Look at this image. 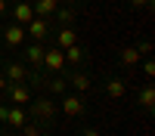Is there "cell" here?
I'll list each match as a JSON object with an SVG mask.
<instances>
[{
	"mask_svg": "<svg viewBox=\"0 0 155 136\" xmlns=\"http://www.w3.org/2000/svg\"><path fill=\"white\" fill-rule=\"evenodd\" d=\"M31 6H34V16L53 19V12L59 9V0H31Z\"/></svg>",
	"mask_w": 155,
	"mask_h": 136,
	"instance_id": "17",
	"label": "cell"
},
{
	"mask_svg": "<svg viewBox=\"0 0 155 136\" xmlns=\"http://www.w3.org/2000/svg\"><path fill=\"white\" fill-rule=\"evenodd\" d=\"M25 111H28V118L37 121L44 127V124H53L56 115H59V102L53 96H31V102L25 105Z\"/></svg>",
	"mask_w": 155,
	"mask_h": 136,
	"instance_id": "1",
	"label": "cell"
},
{
	"mask_svg": "<svg viewBox=\"0 0 155 136\" xmlns=\"http://www.w3.org/2000/svg\"><path fill=\"white\" fill-rule=\"evenodd\" d=\"M25 121H28V111H25L22 105H9L6 102V111H3V121H0V124H3L6 130H19Z\"/></svg>",
	"mask_w": 155,
	"mask_h": 136,
	"instance_id": "12",
	"label": "cell"
},
{
	"mask_svg": "<svg viewBox=\"0 0 155 136\" xmlns=\"http://www.w3.org/2000/svg\"><path fill=\"white\" fill-rule=\"evenodd\" d=\"M37 136H53V133H50V130H44V127H41V130H37Z\"/></svg>",
	"mask_w": 155,
	"mask_h": 136,
	"instance_id": "27",
	"label": "cell"
},
{
	"mask_svg": "<svg viewBox=\"0 0 155 136\" xmlns=\"http://www.w3.org/2000/svg\"><path fill=\"white\" fill-rule=\"evenodd\" d=\"M59 111H62L65 118H84V115H87L84 96H81V93H62V96H59Z\"/></svg>",
	"mask_w": 155,
	"mask_h": 136,
	"instance_id": "3",
	"label": "cell"
},
{
	"mask_svg": "<svg viewBox=\"0 0 155 136\" xmlns=\"http://www.w3.org/2000/svg\"><path fill=\"white\" fill-rule=\"evenodd\" d=\"M0 62H3V56H0Z\"/></svg>",
	"mask_w": 155,
	"mask_h": 136,
	"instance_id": "29",
	"label": "cell"
},
{
	"mask_svg": "<svg viewBox=\"0 0 155 136\" xmlns=\"http://www.w3.org/2000/svg\"><path fill=\"white\" fill-rule=\"evenodd\" d=\"M25 25H19V22H9L6 28H0V40H3V46H9V49H19L22 43H25Z\"/></svg>",
	"mask_w": 155,
	"mask_h": 136,
	"instance_id": "7",
	"label": "cell"
},
{
	"mask_svg": "<svg viewBox=\"0 0 155 136\" xmlns=\"http://www.w3.org/2000/svg\"><path fill=\"white\" fill-rule=\"evenodd\" d=\"M31 87L28 84H25V81H19V84H6V90H3V96H0V99H3V102H9V105H28L31 102Z\"/></svg>",
	"mask_w": 155,
	"mask_h": 136,
	"instance_id": "2",
	"label": "cell"
},
{
	"mask_svg": "<svg viewBox=\"0 0 155 136\" xmlns=\"http://www.w3.org/2000/svg\"><path fill=\"white\" fill-rule=\"evenodd\" d=\"M25 34L31 37V40H50V34H53V19H44V16H34L28 25H25Z\"/></svg>",
	"mask_w": 155,
	"mask_h": 136,
	"instance_id": "6",
	"label": "cell"
},
{
	"mask_svg": "<svg viewBox=\"0 0 155 136\" xmlns=\"http://www.w3.org/2000/svg\"><path fill=\"white\" fill-rule=\"evenodd\" d=\"M50 37H53V46H59V49H65V46L78 43V31H74V25H56Z\"/></svg>",
	"mask_w": 155,
	"mask_h": 136,
	"instance_id": "13",
	"label": "cell"
},
{
	"mask_svg": "<svg viewBox=\"0 0 155 136\" xmlns=\"http://www.w3.org/2000/svg\"><path fill=\"white\" fill-rule=\"evenodd\" d=\"M0 136H9V133H6V127H3V124H0Z\"/></svg>",
	"mask_w": 155,
	"mask_h": 136,
	"instance_id": "28",
	"label": "cell"
},
{
	"mask_svg": "<svg viewBox=\"0 0 155 136\" xmlns=\"http://www.w3.org/2000/svg\"><path fill=\"white\" fill-rule=\"evenodd\" d=\"M9 3H12V0H0V16H6V12H9Z\"/></svg>",
	"mask_w": 155,
	"mask_h": 136,
	"instance_id": "24",
	"label": "cell"
},
{
	"mask_svg": "<svg viewBox=\"0 0 155 136\" xmlns=\"http://www.w3.org/2000/svg\"><path fill=\"white\" fill-rule=\"evenodd\" d=\"M19 49H22V62H25L28 68H34V71H44V49H47V46H44L41 40L22 43Z\"/></svg>",
	"mask_w": 155,
	"mask_h": 136,
	"instance_id": "4",
	"label": "cell"
},
{
	"mask_svg": "<svg viewBox=\"0 0 155 136\" xmlns=\"http://www.w3.org/2000/svg\"><path fill=\"white\" fill-rule=\"evenodd\" d=\"M140 59H143V56H140V49H137L134 43H130V46H124L121 53H118V62H121L124 68H137V62H140Z\"/></svg>",
	"mask_w": 155,
	"mask_h": 136,
	"instance_id": "18",
	"label": "cell"
},
{
	"mask_svg": "<svg viewBox=\"0 0 155 136\" xmlns=\"http://www.w3.org/2000/svg\"><path fill=\"white\" fill-rule=\"evenodd\" d=\"M6 16H9L12 22H19V25H28V22L34 19V6H31V0H12Z\"/></svg>",
	"mask_w": 155,
	"mask_h": 136,
	"instance_id": "10",
	"label": "cell"
},
{
	"mask_svg": "<svg viewBox=\"0 0 155 136\" xmlns=\"http://www.w3.org/2000/svg\"><path fill=\"white\" fill-rule=\"evenodd\" d=\"M78 136H102V133H99L96 127H84V130H81V133H78Z\"/></svg>",
	"mask_w": 155,
	"mask_h": 136,
	"instance_id": "23",
	"label": "cell"
},
{
	"mask_svg": "<svg viewBox=\"0 0 155 136\" xmlns=\"http://www.w3.org/2000/svg\"><path fill=\"white\" fill-rule=\"evenodd\" d=\"M137 49H140V56H152V40H140V43H134Z\"/></svg>",
	"mask_w": 155,
	"mask_h": 136,
	"instance_id": "21",
	"label": "cell"
},
{
	"mask_svg": "<svg viewBox=\"0 0 155 136\" xmlns=\"http://www.w3.org/2000/svg\"><path fill=\"white\" fill-rule=\"evenodd\" d=\"M16 136H19V133H16Z\"/></svg>",
	"mask_w": 155,
	"mask_h": 136,
	"instance_id": "30",
	"label": "cell"
},
{
	"mask_svg": "<svg viewBox=\"0 0 155 136\" xmlns=\"http://www.w3.org/2000/svg\"><path fill=\"white\" fill-rule=\"evenodd\" d=\"M65 81H68V87H71V90L74 93H81V96H87L90 90H93V74H90V71H84V68H68L65 71Z\"/></svg>",
	"mask_w": 155,
	"mask_h": 136,
	"instance_id": "5",
	"label": "cell"
},
{
	"mask_svg": "<svg viewBox=\"0 0 155 136\" xmlns=\"http://www.w3.org/2000/svg\"><path fill=\"white\" fill-rule=\"evenodd\" d=\"M102 90H106L109 99H124L127 96V77H121V74H109L106 84H102Z\"/></svg>",
	"mask_w": 155,
	"mask_h": 136,
	"instance_id": "14",
	"label": "cell"
},
{
	"mask_svg": "<svg viewBox=\"0 0 155 136\" xmlns=\"http://www.w3.org/2000/svg\"><path fill=\"white\" fill-rule=\"evenodd\" d=\"M65 56H62V49L59 46H47L44 49V71L47 74H59V71H65Z\"/></svg>",
	"mask_w": 155,
	"mask_h": 136,
	"instance_id": "9",
	"label": "cell"
},
{
	"mask_svg": "<svg viewBox=\"0 0 155 136\" xmlns=\"http://www.w3.org/2000/svg\"><path fill=\"white\" fill-rule=\"evenodd\" d=\"M127 3H130V9H149L152 0H127Z\"/></svg>",
	"mask_w": 155,
	"mask_h": 136,
	"instance_id": "22",
	"label": "cell"
},
{
	"mask_svg": "<svg viewBox=\"0 0 155 136\" xmlns=\"http://www.w3.org/2000/svg\"><path fill=\"white\" fill-rule=\"evenodd\" d=\"M6 84H9V81L3 77V71H0V96H3V90H6Z\"/></svg>",
	"mask_w": 155,
	"mask_h": 136,
	"instance_id": "25",
	"label": "cell"
},
{
	"mask_svg": "<svg viewBox=\"0 0 155 136\" xmlns=\"http://www.w3.org/2000/svg\"><path fill=\"white\" fill-rule=\"evenodd\" d=\"M140 62H143V77H146V81H152V77H155V62H152L149 56H143Z\"/></svg>",
	"mask_w": 155,
	"mask_h": 136,
	"instance_id": "20",
	"label": "cell"
},
{
	"mask_svg": "<svg viewBox=\"0 0 155 136\" xmlns=\"http://www.w3.org/2000/svg\"><path fill=\"white\" fill-rule=\"evenodd\" d=\"M74 19H78L74 6H59L53 12V25H74Z\"/></svg>",
	"mask_w": 155,
	"mask_h": 136,
	"instance_id": "19",
	"label": "cell"
},
{
	"mask_svg": "<svg viewBox=\"0 0 155 136\" xmlns=\"http://www.w3.org/2000/svg\"><path fill=\"white\" fill-rule=\"evenodd\" d=\"M137 105L143 108L146 115H149V111L155 108V87H152V81H146V84L137 90Z\"/></svg>",
	"mask_w": 155,
	"mask_h": 136,
	"instance_id": "15",
	"label": "cell"
},
{
	"mask_svg": "<svg viewBox=\"0 0 155 136\" xmlns=\"http://www.w3.org/2000/svg\"><path fill=\"white\" fill-rule=\"evenodd\" d=\"M65 71H68V68H65ZM65 71H59V74H47V84H44V90H50V96H62V93H68Z\"/></svg>",
	"mask_w": 155,
	"mask_h": 136,
	"instance_id": "16",
	"label": "cell"
},
{
	"mask_svg": "<svg viewBox=\"0 0 155 136\" xmlns=\"http://www.w3.org/2000/svg\"><path fill=\"white\" fill-rule=\"evenodd\" d=\"M62 56H65V65H74V68H84V62L90 59V49L78 40V43H71V46H65L62 49Z\"/></svg>",
	"mask_w": 155,
	"mask_h": 136,
	"instance_id": "11",
	"label": "cell"
},
{
	"mask_svg": "<svg viewBox=\"0 0 155 136\" xmlns=\"http://www.w3.org/2000/svg\"><path fill=\"white\" fill-rule=\"evenodd\" d=\"M0 71H3V77L9 84H19V81L28 77V65H25L22 59H3L0 62Z\"/></svg>",
	"mask_w": 155,
	"mask_h": 136,
	"instance_id": "8",
	"label": "cell"
},
{
	"mask_svg": "<svg viewBox=\"0 0 155 136\" xmlns=\"http://www.w3.org/2000/svg\"><path fill=\"white\" fill-rule=\"evenodd\" d=\"M74 3H81V0H59V6H74Z\"/></svg>",
	"mask_w": 155,
	"mask_h": 136,
	"instance_id": "26",
	"label": "cell"
}]
</instances>
